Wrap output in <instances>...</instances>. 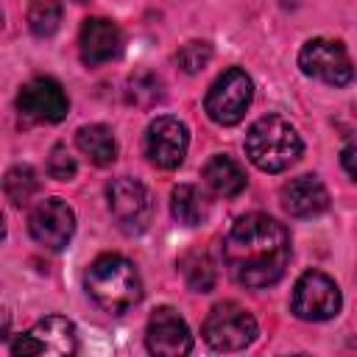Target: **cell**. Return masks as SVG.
<instances>
[{"mask_svg": "<svg viewBox=\"0 0 357 357\" xmlns=\"http://www.w3.org/2000/svg\"><path fill=\"white\" fill-rule=\"evenodd\" d=\"M223 259L231 279L243 287L259 290L276 284L290 259V234L276 218L259 212L243 215L223 243Z\"/></svg>", "mask_w": 357, "mask_h": 357, "instance_id": "obj_1", "label": "cell"}, {"mask_svg": "<svg viewBox=\"0 0 357 357\" xmlns=\"http://www.w3.org/2000/svg\"><path fill=\"white\" fill-rule=\"evenodd\" d=\"M84 287L89 298L109 315H123L142 298V282L134 268L120 254H103L98 257L84 276Z\"/></svg>", "mask_w": 357, "mask_h": 357, "instance_id": "obj_2", "label": "cell"}, {"mask_svg": "<svg viewBox=\"0 0 357 357\" xmlns=\"http://www.w3.org/2000/svg\"><path fill=\"white\" fill-rule=\"evenodd\" d=\"M245 153L259 170L282 173L301 156V137L287 120H282L279 114H268L248 128Z\"/></svg>", "mask_w": 357, "mask_h": 357, "instance_id": "obj_3", "label": "cell"}, {"mask_svg": "<svg viewBox=\"0 0 357 357\" xmlns=\"http://www.w3.org/2000/svg\"><path fill=\"white\" fill-rule=\"evenodd\" d=\"M201 335L218 351H240L257 340V321L240 304L223 301L212 307V312L204 321Z\"/></svg>", "mask_w": 357, "mask_h": 357, "instance_id": "obj_4", "label": "cell"}, {"mask_svg": "<svg viewBox=\"0 0 357 357\" xmlns=\"http://www.w3.org/2000/svg\"><path fill=\"white\" fill-rule=\"evenodd\" d=\"M251 98H254V84H251V78H248L240 67H231V70H226L223 75H218V81L209 86L206 100H204V109H206V114H209L215 123H220V126H234V123H240L243 114L248 112Z\"/></svg>", "mask_w": 357, "mask_h": 357, "instance_id": "obj_5", "label": "cell"}, {"mask_svg": "<svg viewBox=\"0 0 357 357\" xmlns=\"http://www.w3.org/2000/svg\"><path fill=\"white\" fill-rule=\"evenodd\" d=\"M75 326L64 315H45L36 321L25 335L11 343V354H50V357H70L75 354Z\"/></svg>", "mask_w": 357, "mask_h": 357, "instance_id": "obj_6", "label": "cell"}, {"mask_svg": "<svg viewBox=\"0 0 357 357\" xmlns=\"http://www.w3.org/2000/svg\"><path fill=\"white\" fill-rule=\"evenodd\" d=\"M298 67L304 75L332 86H346L354 78L351 59L346 47L335 39H310L298 53Z\"/></svg>", "mask_w": 357, "mask_h": 357, "instance_id": "obj_7", "label": "cell"}, {"mask_svg": "<svg viewBox=\"0 0 357 357\" xmlns=\"http://www.w3.org/2000/svg\"><path fill=\"white\" fill-rule=\"evenodd\" d=\"M290 307L301 321H329L340 312V290L326 273L307 271L293 287Z\"/></svg>", "mask_w": 357, "mask_h": 357, "instance_id": "obj_8", "label": "cell"}, {"mask_svg": "<svg viewBox=\"0 0 357 357\" xmlns=\"http://www.w3.org/2000/svg\"><path fill=\"white\" fill-rule=\"evenodd\" d=\"M106 198H109L112 218L117 220V226L126 234H137L148 226L153 204H151V195H148L145 184H139L137 178H128V176L114 178L106 190Z\"/></svg>", "mask_w": 357, "mask_h": 357, "instance_id": "obj_9", "label": "cell"}, {"mask_svg": "<svg viewBox=\"0 0 357 357\" xmlns=\"http://www.w3.org/2000/svg\"><path fill=\"white\" fill-rule=\"evenodd\" d=\"M28 231H31V237L39 245H45L50 251H61L70 243L73 231H75V215L67 206V201H61V198H45V201H39L31 209V215H28Z\"/></svg>", "mask_w": 357, "mask_h": 357, "instance_id": "obj_10", "label": "cell"}, {"mask_svg": "<svg viewBox=\"0 0 357 357\" xmlns=\"http://www.w3.org/2000/svg\"><path fill=\"white\" fill-rule=\"evenodd\" d=\"M190 145L187 126L178 117H156L145 131V156L162 170H173L184 162Z\"/></svg>", "mask_w": 357, "mask_h": 357, "instance_id": "obj_11", "label": "cell"}, {"mask_svg": "<svg viewBox=\"0 0 357 357\" xmlns=\"http://www.w3.org/2000/svg\"><path fill=\"white\" fill-rule=\"evenodd\" d=\"M145 343H148V351L151 354H159V357H181V354H190L192 335H190L187 321L173 307H159L148 318Z\"/></svg>", "mask_w": 357, "mask_h": 357, "instance_id": "obj_12", "label": "cell"}, {"mask_svg": "<svg viewBox=\"0 0 357 357\" xmlns=\"http://www.w3.org/2000/svg\"><path fill=\"white\" fill-rule=\"evenodd\" d=\"M17 106H20L22 117H28V120L59 123V120L67 117L70 100H67V95H64L59 81H53V78H33V81H28L20 89Z\"/></svg>", "mask_w": 357, "mask_h": 357, "instance_id": "obj_13", "label": "cell"}, {"mask_svg": "<svg viewBox=\"0 0 357 357\" xmlns=\"http://www.w3.org/2000/svg\"><path fill=\"white\" fill-rule=\"evenodd\" d=\"M78 47H81L84 64H89V67L106 64V61H112V59L120 53V47H123L120 28H117L112 20L89 17V20H84V25H81Z\"/></svg>", "mask_w": 357, "mask_h": 357, "instance_id": "obj_14", "label": "cell"}, {"mask_svg": "<svg viewBox=\"0 0 357 357\" xmlns=\"http://www.w3.org/2000/svg\"><path fill=\"white\" fill-rule=\"evenodd\" d=\"M282 206L293 218H312L329 206V192L318 176H298L282 187Z\"/></svg>", "mask_w": 357, "mask_h": 357, "instance_id": "obj_15", "label": "cell"}, {"mask_svg": "<svg viewBox=\"0 0 357 357\" xmlns=\"http://www.w3.org/2000/svg\"><path fill=\"white\" fill-rule=\"evenodd\" d=\"M204 178H206V184H209L218 195H223V198L240 195V192L245 190V184H248L243 167H240L231 156H226V153H218V156H212V159L204 165Z\"/></svg>", "mask_w": 357, "mask_h": 357, "instance_id": "obj_16", "label": "cell"}, {"mask_svg": "<svg viewBox=\"0 0 357 357\" xmlns=\"http://www.w3.org/2000/svg\"><path fill=\"white\" fill-rule=\"evenodd\" d=\"M75 145L98 167H106L117 159V142H114V137L106 126H81L78 134H75Z\"/></svg>", "mask_w": 357, "mask_h": 357, "instance_id": "obj_17", "label": "cell"}, {"mask_svg": "<svg viewBox=\"0 0 357 357\" xmlns=\"http://www.w3.org/2000/svg\"><path fill=\"white\" fill-rule=\"evenodd\" d=\"M178 271L184 276V282L195 290V293H209L215 287V262L209 257L206 248H190L187 254H181L178 259Z\"/></svg>", "mask_w": 357, "mask_h": 357, "instance_id": "obj_18", "label": "cell"}, {"mask_svg": "<svg viewBox=\"0 0 357 357\" xmlns=\"http://www.w3.org/2000/svg\"><path fill=\"white\" fill-rule=\"evenodd\" d=\"M170 212H173V218H176L178 223H184V226H198V223L206 218L209 206H206V198H204V192H201L198 187H192V184H178V187H173V192H170Z\"/></svg>", "mask_w": 357, "mask_h": 357, "instance_id": "obj_19", "label": "cell"}, {"mask_svg": "<svg viewBox=\"0 0 357 357\" xmlns=\"http://www.w3.org/2000/svg\"><path fill=\"white\" fill-rule=\"evenodd\" d=\"M39 181H36V173L28 167V165H17L6 173V181H3V190H6V198L14 204V206H22L31 201V195L36 192Z\"/></svg>", "mask_w": 357, "mask_h": 357, "instance_id": "obj_20", "label": "cell"}, {"mask_svg": "<svg viewBox=\"0 0 357 357\" xmlns=\"http://www.w3.org/2000/svg\"><path fill=\"white\" fill-rule=\"evenodd\" d=\"M61 22V3L59 0H33L28 8V25L36 36H50L59 31Z\"/></svg>", "mask_w": 357, "mask_h": 357, "instance_id": "obj_21", "label": "cell"}, {"mask_svg": "<svg viewBox=\"0 0 357 357\" xmlns=\"http://www.w3.org/2000/svg\"><path fill=\"white\" fill-rule=\"evenodd\" d=\"M162 98V84L156 75L151 73H139L128 81V100L137 103V106H151Z\"/></svg>", "mask_w": 357, "mask_h": 357, "instance_id": "obj_22", "label": "cell"}, {"mask_svg": "<svg viewBox=\"0 0 357 357\" xmlns=\"http://www.w3.org/2000/svg\"><path fill=\"white\" fill-rule=\"evenodd\" d=\"M178 67L184 70V73H190V75H195V73H201L206 64H209V59H212V47L206 45V42H187L181 50H178Z\"/></svg>", "mask_w": 357, "mask_h": 357, "instance_id": "obj_23", "label": "cell"}, {"mask_svg": "<svg viewBox=\"0 0 357 357\" xmlns=\"http://www.w3.org/2000/svg\"><path fill=\"white\" fill-rule=\"evenodd\" d=\"M47 173L59 181H70L75 176V159L70 156V151L64 145H53L50 159H47Z\"/></svg>", "mask_w": 357, "mask_h": 357, "instance_id": "obj_24", "label": "cell"}, {"mask_svg": "<svg viewBox=\"0 0 357 357\" xmlns=\"http://www.w3.org/2000/svg\"><path fill=\"white\" fill-rule=\"evenodd\" d=\"M340 165H343V170L357 181V142H351V145H346V148L340 151Z\"/></svg>", "mask_w": 357, "mask_h": 357, "instance_id": "obj_25", "label": "cell"}, {"mask_svg": "<svg viewBox=\"0 0 357 357\" xmlns=\"http://www.w3.org/2000/svg\"><path fill=\"white\" fill-rule=\"evenodd\" d=\"M75 3H86V0H75Z\"/></svg>", "mask_w": 357, "mask_h": 357, "instance_id": "obj_26", "label": "cell"}]
</instances>
